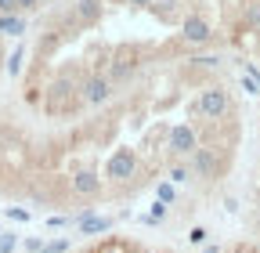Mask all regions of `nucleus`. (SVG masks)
I'll list each match as a JSON object with an SVG mask.
<instances>
[{"label":"nucleus","mask_w":260,"mask_h":253,"mask_svg":"<svg viewBox=\"0 0 260 253\" xmlns=\"http://www.w3.org/2000/svg\"><path fill=\"white\" fill-rule=\"evenodd\" d=\"M228 105H232V98H228L224 87H206V90L199 94V112H203L206 119H220V116L228 112Z\"/></svg>","instance_id":"obj_1"},{"label":"nucleus","mask_w":260,"mask_h":253,"mask_svg":"<svg viewBox=\"0 0 260 253\" xmlns=\"http://www.w3.org/2000/svg\"><path fill=\"white\" fill-rule=\"evenodd\" d=\"M138 170V155L130 152V148H119L112 160H109V177L112 181H126V177H134Z\"/></svg>","instance_id":"obj_2"},{"label":"nucleus","mask_w":260,"mask_h":253,"mask_svg":"<svg viewBox=\"0 0 260 253\" xmlns=\"http://www.w3.org/2000/svg\"><path fill=\"white\" fill-rule=\"evenodd\" d=\"M109 98H112L109 76H90V80L83 83V102H87V105H105Z\"/></svg>","instance_id":"obj_3"},{"label":"nucleus","mask_w":260,"mask_h":253,"mask_svg":"<svg viewBox=\"0 0 260 253\" xmlns=\"http://www.w3.org/2000/svg\"><path fill=\"white\" fill-rule=\"evenodd\" d=\"M170 148L177 152V155H191L195 148H199V141H195V131H191V126H174V131H170Z\"/></svg>","instance_id":"obj_4"},{"label":"nucleus","mask_w":260,"mask_h":253,"mask_svg":"<svg viewBox=\"0 0 260 253\" xmlns=\"http://www.w3.org/2000/svg\"><path fill=\"white\" fill-rule=\"evenodd\" d=\"M181 33H184V40H191V44H206V40L213 37V33H210V22L199 18V15H188L184 25H181Z\"/></svg>","instance_id":"obj_5"},{"label":"nucleus","mask_w":260,"mask_h":253,"mask_svg":"<svg viewBox=\"0 0 260 253\" xmlns=\"http://www.w3.org/2000/svg\"><path fill=\"white\" fill-rule=\"evenodd\" d=\"M195 170L199 174H206V177H217V155L213 152H206V148H195Z\"/></svg>","instance_id":"obj_6"},{"label":"nucleus","mask_w":260,"mask_h":253,"mask_svg":"<svg viewBox=\"0 0 260 253\" xmlns=\"http://www.w3.org/2000/svg\"><path fill=\"white\" fill-rule=\"evenodd\" d=\"M98 184H102V181H98L90 170H83V174H76V177H73V188H76L80 196H94V192H98Z\"/></svg>","instance_id":"obj_7"},{"label":"nucleus","mask_w":260,"mask_h":253,"mask_svg":"<svg viewBox=\"0 0 260 253\" xmlns=\"http://www.w3.org/2000/svg\"><path fill=\"white\" fill-rule=\"evenodd\" d=\"M112 220L109 217H80V232L83 235H98V232H109Z\"/></svg>","instance_id":"obj_8"},{"label":"nucleus","mask_w":260,"mask_h":253,"mask_svg":"<svg viewBox=\"0 0 260 253\" xmlns=\"http://www.w3.org/2000/svg\"><path fill=\"white\" fill-rule=\"evenodd\" d=\"M0 33H4V37H22L25 33V22L18 15H0Z\"/></svg>","instance_id":"obj_9"},{"label":"nucleus","mask_w":260,"mask_h":253,"mask_svg":"<svg viewBox=\"0 0 260 253\" xmlns=\"http://www.w3.org/2000/svg\"><path fill=\"white\" fill-rule=\"evenodd\" d=\"M76 11H80V18H98L102 15V0H76Z\"/></svg>","instance_id":"obj_10"},{"label":"nucleus","mask_w":260,"mask_h":253,"mask_svg":"<svg viewBox=\"0 0 260 253\" xmlns=\"http://www.w3.org/2000/svg\"><path fill=\"white\" fill-rule=\"evenodd\" d=\"M130 73H134V66H130V61H112V69H109V83H112V80H126Z\"/></svg>","instance_id":"obj_11"},{"label":"nucleus","mask_w":260,"mask_h":253,"mask_svg":"<svg viewBox=\"0 0 260 253\" xmlns=\"http://www.w3.org/2000/svg\"><path fill=\"white\" fill-rule=\"evenodd\" d=\"M22 61H25V51H22V47H15V51H11V58H8V73H11V76H18V73H22Z\"/></svg>","instance_id":"obj_12"},{"label":"nucleus","mask_w":260,"mask_h":253,"mask_svg":"<svg viewBox=\"0 0 260 253\" xmlns=\"http://www.w3.org/2000/svg\"><path fill=\"white\" fill-rule=\"evenodd\" d=\"M170 181H174V184H184V181H188V167H181V163H177V167L170 170Z\"/></svg>","instance_id":"obj_13"},{"label":"nucleus","mask_w":260,"mask_h":253,"mask_svg":"<svg viewBox=\"0 0 260 253\" xmlns=\"http://www.w3.org/2000/svg\"><path fill=\"white\" fill-rule=\"evenodd\" d=\"M162 217H167V203L159 199V203L152 206V217H148V225H155V220H162Z\"/></svg>","instance_id":"obj_14"},{"label":"nucleus","mask_w":260,"mask_h":253,"mask_svg":"<svg viewBox=\"0 0 260 253\" xmlns=\"http://www.w3.org/2000/svg\"><path fill=\"white\" fill-rule=\"evenodd\" d=\"M11 249H15V235L0 232V253H11Z\"/></svg>","instance_id":"obj_15"},{"label":"nucleus","mask_w":260,"mask_h":253,"mask_svg":"<svg viewBox=\"0 0 260 253\" xmlns=\"http://www.w3.org/2000/svg\"><path fill=\"white\" fill-rule=\"evenodd\" d=\"M69 249V239H54L51 246H47V253H65Z\"/></svg>","instance_id":"obj_16"},{"label":"nucleus","mask_w":260,"mask_h":253,"mask_svg":"<svg viewBox=\"0 0 260 253\" xmlns=\"http://www.w3.org/2000/svg\"><path fill=\"white\" fill-rule=\"evenodd\" d=\"M15 11H18L15 0H0V15H15Z\"/></svg>","instance_id":"obj_17"},{"label":"nucleus","mask_w":260,"mask_h":253,"mask_svg":"<svg viewBox=\"0 0 260 253\" xmlns=\"http://www.w3.org/2000/svg\"><path fill=\"white\" fill-rule=\"evenodd\" d=\"M195 61H199V66H206V69H217V66H220V58H213V54H206V58H195Z\"/></svg>","instance_id":"obj_18"},{"label":"nucleus","mask_w":260,"mask_h":253,"mask_svg":"<svg viewBox=\"0 0 260 253\" xmlns=\"http://www.w3.org/2000/svg\"><path fill=\"white\" fill-rule=\"evenodd\" d=\"M8 217H11V220H29V210H18V206H11V210H8Z\"/></svg>","instance_id":"obj_19"},{"label":"nucleus","mask_w":260,"mask_h":253,"mask_svg":"<svg viewBox=\"0 0 260 253\" xmlns=\"http://www.w3.org/2000/svg\"><path fill=\"white\" fill-rule=\"evenodd\" d=\"M25 249H29V253H44V249H47V246H44V242H40V239H29V242H25Z\"/></svg>","instance_id":"obj_20"},{"label":"nucleus","mask_w":260,"mask_h":253,"mask_svg":"<svg viewBox=\"0 0 260 253\" xmlns=\"http://www.w3.org/2000/svg\"><path fill=\"white\" fill-rule=\"evenodd\" d=\"M159 199H162V203H170V199H174V188H170V184H162V188H159Z\"/></svg>","instance_id":"obj_21"},{"label":"nucleus","mask_w":260,"mask_h":253,"mask_svg":"<svg viewBox=\"0 0 260 253\" xmlns=\"http://www.w3.org/2000/svg\"><path fill=\"white\" fill-rule=\"evenodd\" d=\"M18 11H29V8H40V0H15Z\"/></svg>","instance_id":"obj_22"},{"label":"nucleus","mask_w":260,"mask_h":253,"mask_svg":"<svg viewBox=\"0 0 260 253\" xmlns=\"http://www.w3.org/2000/svg\"><path fill=\"white\" fill-rule=\"evenodd\" d=\"M206 239V228H191V242H203Z\"/></svg>","instance_id":"obj_23"},{"label":"nucleus","mask_w":260,"mask_h":253,"mask_svg":"<svg viewBox=\"0 0 260 253\" xmlns=\"http://www.w3.org/2000/svg\"><path fill=\"white\" fill-rule=\"evenodd\" d=\"M130 4H134V8H145V4H152V0H130Z\"/></svg>","instance_id":"obj_24"},{"label":"nucleus","mask_w":260,"mask_h":253,"mask_svg":"<svg viewBox=\"0 0 260 253\" xmlns=\"http://www.w3.org/2000/svg\"><path fill=\"white\" fill-rule=\"evenodd\" d=\"M40 4H47V0H40Z\"/></svg>","instance_id":"obj_25"}]
</instances>
